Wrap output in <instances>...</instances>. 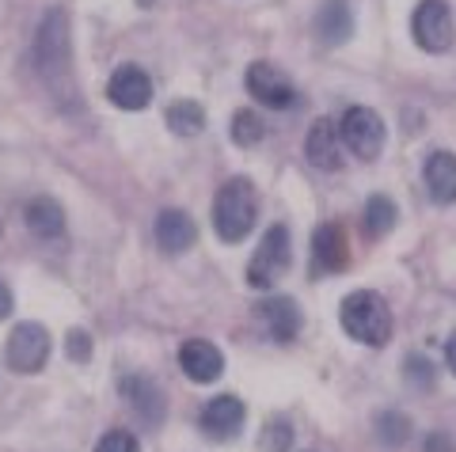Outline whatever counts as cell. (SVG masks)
I'll return each instance as SVG.
<instances>
[{
    "label": "cell",
    "instance_id": "6da1fadb",
    "mask_svg": "<svg viewBox=\"0 0 456 452\" xmlns=\"http://www.w3.org/2000/svg\"><path fill=\"white\" fill-rule=\"evenodd\" d=\"M259 221V194L251 179H228L213 198V229L224 244H240Z\"/></svg>",
    "mask_w": 456,
    "mask_h": 452
},
{
    "label": "cell",
    "instance_id": "7a4b0ae2",
    "mask_svg": "<svg viewBox=\"0 0 456 452\" xmlns=\"http://www.w3.org/2000/svg\"><path fill=\"white\" fill-rule=\"evenodd\" d=\"M338 319H342V331H346L354 343L384 346L392 338V308L373 289L350 293L346 301H342V308H338Z\"/></svg>",
    "mask_w": 456,
    "mask_h": 452
},
{
    "label": "cell",
    "instance_id": "3957f363",
    "mask_svg": "<svg viewBox=\"0 0 456 452\" xmlns=\"http://www.w3.org/2000/svg\"><path fill=\"white\" fill-rule=\"evenodd\" d=\"M35 58L42 77L50 80V88L57 92L61 88V77L73 84V65H69V16L61 8H53L46 20L38 27V38H35Z\"/></svg>",
    "mask_w": 456,
    "mask_h": 452
},
{
    "label": "cell",
    "instance_id": "277c9868",
    "mask_svg": "<svg viewBox=\"0 0 456 452\" xmlns=\"http://www.w3.org/2000/svg\"><path fill=\"white\" fill-rule=\"evenodd\" d=\"M293 262V244H289V229L285 224H270L259 251L248 262V286L251 289H274L278 281L285 278Z\"/></svg>",
    "mask_w": 456,
    "mask_h": 452
},
{
    "label": "cell",
    "instance_id": "5b68a950",
    "mask_svg": "<svg viewBox=\"0 0 456 452\" xmlns=\"http://www.w3.org/2000/svg\"><path fill=\"white\" fill-rule=\"evenodd\" d=\"M338 137H342V149H350L358 160H377L388 133H384V122L377 110L350 107L346 115L338 118Z\"/></svg>",
    "mask_w": 456,
    "mask_h": 452
},
{
    "label": "cell",
    "instance_id": "8992f818",
    "mask_svg": "<svg viewBox=\"0 0 456 452\" xmlns=\"http://www.w3.org/2000/svg\"><path fill=\"white\" fill-rule=\"evenodd\" d=\"M411 35L426 53H445L456 38V23H452V8L445 0H422L411 16Z\"/></svg>",
    "mask_w": 456,
    "mask_h": 452
},
{
    "label": "cell",
    "instance_id": "52a82bcc",
    "mask_svg": "<svg viewBox=\"0 0 456 452\" xmlns=\"http://www.w3.org/2000/svg\"><path fill=\"white\" fill-rule=\"evenodd\" d=\"M4 358L12 365V373H38L42 365L50 361V331L42 327V323H20L16 331L8 335V350Z\"/></svg>",
    "mask_w": 456,
    "mask_h": 452
},
{
    "label": "cell",
    "instance_id": "ba28073f",
    "mask_svg": "<svg viewBox=\"0 0 456 452\" xmlns=\"http://www.w3.org/2000/svg\"><path fill=\"white\" fill-rule=\"evenodd\" d=\"M244 418H248V407L240 395H213L202 407V415H198V426H202V433L213 437V441H232V437L244 430Z\"/></svg>",
    "mask_w": 456,
    "mask_h": 452
},
{
    "label": "cell",
    "instance_id": "9c48e42d",
    "mask_svg": "<svg viewBox=\"0 0 456 452\" xmlns=\"http://www.w3.org/2000/svg\"><path fill=\"white\" fill-rule=\"evenodd\" d=\"M248 92L259 99L263 107L270 110H289L297 103V88H293V80L281 73V69H274L270 61H255L248 69Z\"/></svg>",
    "mask_w": 456,
    "mask_h": 452
},
{
    "label": "cell",
    "instance_id": "30bf717a",
    "mask_svg": "<svg viewBox=\"0 0 456 452\" xmlns=\"http://www.w3.org/2000/svg\"><path fill=\"white\" fill-rule=\"evenodd\" d=\"M350 262V239L342 232V224L327 221L312 236V270L316 274H342Z\"/></svg>",
    "mask_w": 456,
    "mask_h": 452
},
{
    "label": "cell",
    "instance_id": "8fae6325",
    "mask_svg": "<svg viewBox=\"0 0 456 452\" xmlns=\"http://www.w3.org/2000/svg\"><path fill=\"white\" fill-rule=\"evenodd\" d=\"M107 99H110L114 107H122V110H145L149 99H152L149 73H145V69H137V65L114 69V77L107 84Z\"/></svg>",
    "mask_w": 456,
    "mask_h": 452
},
{
    "label": "cell",
    "instance_id": "7c38bea8",
    "mask_svg": "<svg viewBox=\"0 0 456 452\" xmlns=\"http://www.w3.org/2000/svg\"><path fill=\"white\" fill-rule=\"evenodd\" d=\"M305 157L312 167L320 172H338L342 167V137H338V122L320 118L312 122V130L305 137Z\"/></svg>",
    "mask_w": 456,
    "mask_h": 452
},
{
    "label": "cell",
    "instance_id": "4fadbf2b",
    "mask_svg": "<svg viewBox=\"0 0 456 452\" xmlns=\"http://www.w3.org/2000/svg\"><path fill=\"white\" fill-rule=\"evenodd\" d=\"M179 365L194 384H213L224 373V354L206 338H191V343L179 346Z\"/></svg>",
    "mask_w": 456,
    "mask_h": 452
},
{
    "label": "cell",
    "instance_id": "5bb4252c",
    "mask_svg": "<svg viewBox=\"0 0 456 452\" xmlns=\"http://www.w3.org/2000/svg\"><path fill=\"white\" fill-rule=\"evenodd\" d=\"M194 239H198V229L183 209H164L156 217V244H160L164 255H183V251L194 247Z\"/></svg>",
    "mask_w": 456,
    "mask_h": 452
},
{
    "label": "cell",
    "instance_id": "9a60e30c",
    "mask_svg": "<svg viewBox=\"0 0 456 452\" xmlns=\"http://www.w3.org/2000/svg\"><path fill=\"white\" fill-rule=\"evenodd\" d=\"M122 395H126V403L137 411V418H145V422H164V391H160V384L156 380H149V376H126L122 380Z\"/></svg>",
    "mask_w": 456,
    "mask_h": 452
},
{
    "label": "cell",
    "instance_id": "2e32d148",
    "mask_svg": "<svg viewBox=\"0 0 456 452\" xmlns=\"http://www.w3.org/2000/svg\"><path fill=\"white\" fill-rule=\"evenodd\" d=\"M422 179H426V190L437 206H452L456 202V157L452 152H434L422 167Z\"/></svg>",
    "mask_w": 456,
    "mask_h": 452
},
{
    "label": "cell",
    "instance_id": "e0dca14e",
    "mask_svg": "<svg viewBox=\"0 0 456 452\" xmlns=\"http://www.w3.org/2000/svg\"><path fill=\"white\" fill-rule=\"evenodd\" d=\"M259 319L266 323V331L278 338V343H289L301 331V308L289 296H270V301L259 304Z\"/></svg>",
    "mask_w": 456,
    "mask_h": 452
},
{
    "label": "cell",
    "instance_id": "ac0fdd59",
    "mask_svg": "<svg viewBox=\"0 0 456 452\" xmlns=\"http://www.w3.org/2000/svg\"><path fill=\"white\" fill-rule=\"evenodd\" d=\"M316 35L327 46H342L354 35V12L346 0H323V8L316 12Z\"/></svg>",
    "mask_w": 456,
    "mask_h": 452
},
{
    "label": "cell",
    "instance_id": "d6986e66",
    "mask_svg": "<svg viewBox=\"0 0 456 452\" xmlns=\"http://www.w3.org/2000/svg\"><path fill=\"white\" fill-rule=\"evenodd\" d=\"M23 224L31 229L38 239H57L65 232V209L53 198H35L23 206Z\"/></svg>",
    "mask_w": 456,
    "mask_h": 452
},
{
    "label": "cell",
    "instance_id": "ffe728a7",
    "mask_svg": "<svg viewBox=\"0 0 456 452\" xmlns=\"http://www.w3.org/2000/svg\"><path fill=\"white\" fill-rule=\"evenodd\" d=\"M164 118L175 137H198L206 130V110H202V103H194V99H175Z\"/></svg>",
    "mask_w": 456,
    "mask_h": 452
},
{
    "label": "cell",
    "instance_id": "44dd1931",
    "mask_svg": "<svg viewBox=\"0 0 456 452\" xmlns=\"http://www.w3.org/2000/svg\"><path fill=\"white\" fill-rule=\"evenodd\" d=\"M395 229V202L392 198H384V194H373L365 202V236H388Z\"/></svg>",
    "mask_w": 456,
    "mask_h": 452
},
{
    "label": "cell",
    "instance_id": "7402d4cb",
    "mask_svg": "<svg viewBox=\"0 0 456 452\" xmlns=\"http://www.w3.org/2000/svg\"><path fill=\"white\" fill-rule=\"evenodd\" d=\"M263 137H266L263 118L255 115V110H236V115H232V141H236V145L251 149V145H259Z\"/></svg>",
    "mask_w": 456,
    "mask_h": 452
},
{
    "label": "cell",
    "instance_id": "603a6c76",
    "mask_svg": "<svg viewBox=\"0 0 456 452\" xmlns=\"http://www.w3.org/2000/svg\"><path fill=\"white\" fill-rule=\"evenodd\" d=\"M377 433H380V441L388 445V448H399L411 437V418L399 415V411H384L377 418Z\"/></svg>",
    "mask_w": 456,
    "mask_h": 452
},
{
    "label": "cell",
    "instance_id": "cb8c5ba5",
    "mask_svg": "<svg viewBox=\"0 0 456 452\" xmlns=\"http://www.w3.org/2000/svg\"><path fill=\"white\" fill-rule=\"evenodd\" d=\"M293 445V426L285 418H270L259 437V452H289Z\"/></svg>",
    "mask_w": 456,
    "mask_h": 452
},
{
    "label": "cell",
    "instance_id": "d4e9b609",
    "mask_svg": "<svg viewBox=\"0 0 456 452\" xmlns=\"http://www.w3.org/2000/svg\"><path fill=\"white\" fill-rule=\"evenodd\" d=\"M95 452H141V441L130 430H110V433L99 437Z\"/></svg>",
    "mask_w": 456,
    "mask_h": 452
},
{
    "label": "cell",
    "instance_id": "484cf974",
    "mask_svg": "<svg viewBox=\"0 0 456 452\" xmlns=\"http://www.w3.org/2000/svg\"><path fill=\"white\" fill-rule=\"evenodd\" d=\"M69 358L73 361H88L92 358V335L88 331H69Z\"/></svg>",
    "mask_w": 456,
    "mask_h": 452
},
{
    "label": "cell",
    "instance_id": "4316f807",
    "mask_svg": "<svg viewBox=\"0 0 456 452\" xmlns=\"http://www.w3.org/2000/svg\"><path fill=\"white\" fill-rule=\"evenodd\" d=\"M407 380H411V384H419V388H430V380H434L430 361H422V358H407Z\"/></svg>",
    "mask_w": 456,
    "mask_h": 452
},
{
    "label": "cell",
    "instance_id": "83f0119b",
    "mask_svg": "<svg viewBox=\"0 0 456 452\" xmlns=\"http://www.w3.org/2000/svg\"><path fill=\"white\" fill-rule=\"evenodd\" d=\"M426 452H456V445L449 433H430L426 437Z\"/></svg>",
    "mask_w": 456,
    "mask_h": 452
},
{
    "label": "cell",
    "instance_id": "f1b7e54d",
    "mask_svg": "<svg viewBox=\"0 0 456 452\" xmlns=\"http://www.w3.org/2000/svg\"><path fill=\"white\" fill-rule=\"evenodd\" d=\"M8 312H12V289L0 281V319H4Z\"/></svg>",
    "mask_w": 456,
    "mask_h": 452
},
{
    "label": "cell",
    "instance_id": "f546056e",
    "mask_svg": "<svg viewBox=\"0 0 456 452\" xmlns=\"http://www.w3.org/2000/svg\"><path fill=\"white\" fill-rule=\"evenodd\" d=\"M445 361H449V369H452V376H456V335L445 343Z\"/></svg>",
    "mask_w": 456,
    "mask_h": 452
}]
</instances>
